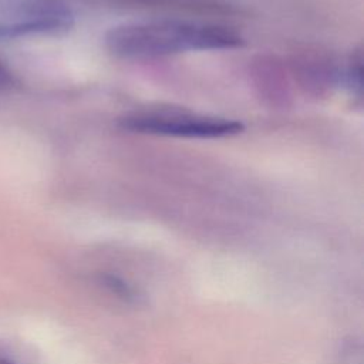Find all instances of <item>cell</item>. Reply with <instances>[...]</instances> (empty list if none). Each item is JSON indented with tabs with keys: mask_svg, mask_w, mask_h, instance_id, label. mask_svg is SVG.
Here are the masks:
<instances>
[{
	"mask_svg": "<svg viewBox=\"0 0 364 364\" xmlns=\"http://www.w3.org/2000/svg\"><path fill=\"white\" fill-rule=\"evenodd\" d=\"M107 50L127 60L166 57L188 51L230 50L245 44L235 30L210 23L185 20H144L109 28L104 37Z\"/></svg>",
	"mask_w": 364,
	"mask_h": 364,
	"instance_id": "cell-1",
	"label": "cell"
},
{
	"mask_svg": "<svg viewBox=\"0 0 364 364\" xmlns=\"http://www.w3.org/2000/svg\"><path fill=\"white\" fill-rule=\"evenodd\" d=\"M121 129L135 134L179 136V138H225L243 132L237 119L202 115L181 109H151L119 118Z\"/></svg>",
	"mask_w": 364,
	"mask_h": 364,
	"instance_id": "cell-2",
	"label": "cell"
},
{
	"mask_svg": "<svg viewBox=\"0 0 364 364\" xmlns=\"http://www.w3.org/2000/svg\"><path fill=\"white\" fill-rule=\"evenodd\" d=\"M73 24L71 9L60 0H0V38L64 33Z\"/></svg>",
	"mask_w": 364,
	"mask_h": 364,
	"instance_id": "cell-3",
	"label": "cell"
},
{
	"mask_svg": "<svg viewBox=\"0 0 364 364\" xmlns=\"http://www.w3.org/2000/svg\"><path fill=\"white\" fill-rule=\"evenodd\" d=\"M98 283L111 294H114L115 297H118L119 300H122L124 303L128 304H141L142 303V293L131 283H128L127 280H124L119 276L111 274V273H104L100 274L98 277Z\"/></svg>",
	"mask_w": 364,
	"mask_h": 364,
	"instance_id": "cell-4",
	"label": "cell"
},
{
	"mask_svg": "<svg viewBox=\"0 0 364 364\" xmlns=\"http://www.w3.org/2000/svg\"><path fill=\"white\" fill-rule=\"evenodd\" d=\"M346 85L351 91V94L360 97L363 90V67H361V58H353V63L348 65L346 74H344Z\"/></svg>",
	"mask_w": 364,
	"mask_h": 364,
	"instance_id": "cell-5",
	"label": "cell"
},
{
	"mask_svg": "<svg viewBox=\"0 0 364 364\" xmlns=\"http://www.w3.org/2000/svg\"><path fill=\"white\" fill-rule=\"evenodd\" d=\"M13 84V77L10 71L0 63V91L7 90Z\"/></svg>",
	"mask_w": 364,
	"mask_h": 364,
	"instance_id": "cell-6",
	"label": "cell"
},
{
	"mask_svg": "<svg viewBox=\"0 0 364 364\" xmlns=\"http://www.w3.org/2000/svg\"><path fill=\"white\" fill-rule=\"evenodd\" d=\"M0 364H14V363H10L7 360H0Z\"/></svg>",
	"mask_w": 364,
	"mask_h": 364,
	"instance_id": "cell-7",
	"label": "cell"
}]
</instances>
